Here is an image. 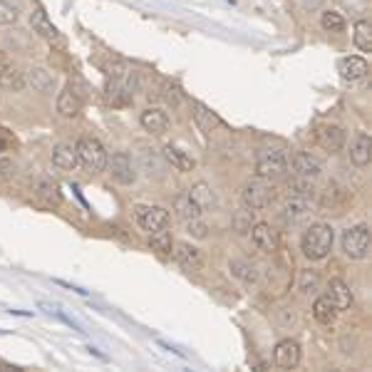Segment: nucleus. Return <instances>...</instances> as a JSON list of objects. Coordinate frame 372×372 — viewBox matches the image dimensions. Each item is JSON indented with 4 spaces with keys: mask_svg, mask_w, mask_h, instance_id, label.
Returning <instances> with one entry per match:
<instances>
[{
    "mask_svg": "<svg viewBox=\"0 0 372 372\" xmlns=\"http://www.w3.org/2000/svg\"><path fill=\"white\" fill-rule=\"evenodd\" d=\"M234 223H236V231H238V234H248V231H251V226H253V211H251V209L238 211V214H236V219H234Z\"/></svg>",
    "mask_w": 372,
    "mask_h": 372,
    "instance_id": "37",
    "label": "nucleus"
},
{
    "mask_svg": "<svg viewBox=\"0 0 372 372\" xmlns=\"http://www.w3.org/2000/svg\"><path fill=\"white\" fill-rule=\"evenodd\" d=\"M174 211H177L179 221H191V219H199L201 216V209L196 206L194 201H191L189 194H179L177 199H174Z\"/></svg>",
    "mask_w": 372,
    "mask_h": 372,
    "instance_id": "27",
    "label": "nucleus"
},
{
    "mask_svg": "<svg viewBox=\"0 0 372 372\" xmlns=\"http://www.w3.org/2000/svg\"><path fill=\"white\" fill-rule=\"evenodd\" d=\"M107 164H110V171L114 182L119 184H134L137 179V169H134V162L127 151H117V154H112V159L107 157Z\"/></svg>",
    "mask_w": 372,
    "mask_h": 372,
    "instance_id": "7",
    "label": "nucleus"
},
{
    "mask_svg": "<svg viewBox=\"0 0 372 372\" xmlns=\"http://www.w3.org/2000/svg\"><path fill=\"white\" fill-rule=\"evenodd\" d=\"M248 234L253 238V246L263 253H275L278 251V234H275L271 223H253Z\"/></svg>",
    "mask_w": 372,
    "mask_h": 372,
    "instance_id": "8",
    "label": "nucleus"
},
{
    "mask_svg": "<svg viewBox=\"0 0 372 372\" xmlns=\"http://www.w3.org/2000/svg\"><path fill=\"white\" fill-rule=\"evenodd\" d=\"M142 159H144V166H147V169H149V166H154V171H157V174L162 171V162H159V157L154 154V149H151V157H149V149H144Z\"/></svg>",
    "mask_w": 372,
    "mask_h": 372,
    "instance_id": "39",
    "label": "nucleus"
},
{
    "mask_svg": "<svg viewBox=\"0 0 372 372\" xmlns=\"http://www.w3.org/2000/svg\"><path fill=\"white\" fill-rule=\"evenodd\" d=\"M75 147H77L79 164H82L87 171H102L107 166V151L97 139L82 137Z\"/></svg>",
    "mask_w": 372,
    "mask_h": 372,
    "instance_id": "4",
    "label": "nucleus"
},
{
    "mask_svg": "<svg viewBox=\"0 0 372 372\" xmlns=\"http://www.w3.org/2000/svg\"><path fill=\"white\" fill-rule=\"evenodd\" d=\"M273 360L281 370H293V367H298V362H301V345L290 338L281 340V343L275 345Z\"/></svg>",
    "mask_w": 372,
    "mask_h": 372,
    "instance_id": "9",
    "label": "nucleus"
},
{
    "mask_svg": "<svg viewBox=\"0 0 372 372\" xmlns=\"http://www.w3.org/2000/svg\"><path fill=\"white\" fill-rule=\"evenodd\" d=\"M333 241H335V234L327 223H313V226L303 234V241H301L303 256L310 258V261H323V258L333 251Z\"/></svg>",
    "mask_w": 372,
    "mask_h": 372,
    "instance_id": "1",
    "label": "nucleus"
},
{
    "mask_svg": "<svg viewBox=\"0 0 372 372\" xmlns=\"http://www.w3.org/2000/svg\"><path fill=\"white\" fill-rule=\"evenodd\" d=\"M283 216H286V221L290 223H298V221H306L308 216H310V201L303 199V196H288L286 203H283Z\"/></svg>",
    "mask_w": 372,
    "mask_h": 372,
    "instance_id": "16",
    "label": "nucleus"
},
{
    "mask_svg": "<svg viewBox=\"0 0 372 372\" xmlns=\"http://www.w3.org/2000/svg\"><path fill=\"white\" fill-rule=\"evenodd\" d=\"M353 40H355V45H358V50L372 53V27L367 20H358V23H355Z\"/></svg>",
    "mask_w": 372,
    "mask_h": 372,
    "instance_id": "30",
    "label": "nucleus"
},
{
    "mask_svg": "<svg viewBox=\"0 0 372 372\" xmlns=\"http://www.w3.org/2000/svg\"><path fill=\"white\" fill-rule=\"evenodd\" d=\"M18 23V8L10 0H0V25H13Z\"/></svg>",
    "mask_w": 372,
    "mask_h": 372,
    "instance_id": "35",
    "label": "nucleus"
},
{
    "mask_svg": "<svg viewBox=\"0 0 372 372\" xmlns=\"http://www.w3.org/2000/svg\"><path fill=\"white\" fill-rule=\"evenodd\" d=\"M191 117H194L196 127L201 132H211L216 129V127H221V117H219L216 112H211L206 105H201V102H194V105H191Z\"/></svg>",
    "mask_w": 372,
    "mask_h": 372,
    "instance_id": "21",
    "label": "nucleus"
},
{
    "mask_svg": "<svg viewBox=\"0 0 372 372\" xmlns=\"http://www.w3.org/2000/svg\"><path fill=\"white\" fill-rule=\"evenodd\" d=\"M184 226H186V231H189L194 238H206V231H209L201 219H191V221H186Z\"/></svg>",
    "mask_w": 372,
    "mask_h": 372,
    "instance_id": "38",
    "label": "nucleus"
},
{
    "mask_svg": "<svg viewBox=\"0 0 372 372\" xmlns=\"http://www.w3.org/2000/svg\"><path fill=\"white\" fill-rule=\"evenodd\" d=\"M33 191L40 196V199H45V201H60V189H58V184L50 182V179H35L33 184Z\"/></svg>",
    "mask_w": 372,
    "mask_h": 372,
    "instance_id": "31",
    "label": "nucleus"
},
{
    "mask_svg": "<svg viewBox=\"0 0 372 372\" xmlns=\"http://www.w3.org/2000/svg\"><path fill=\"white\" fill-rule=\"evenodd\" d=\"M30 25H33V30L38 35H42V38H47V40H58V27L53 25V20L47 18L45 15V10H33V15H30Z\"/></svg>",
    "mask_w": 372,
    "mask_h": 372,
    "instance_id": "26",
    "label": "nucleus"
},
{
    "mask_svg": "<svg viewBox=\"0 0 372 372\" xmlns=\"http://www.w3.org/2000/svg\"><path fill=\"white\" fill-rule=\"evenodd\" d=\"M134 214H137L139 226L144 231H149V234H154L159 229H166V223H169V211L162 209V206H147V203H142V206L134 209Z\"/></svg>",
    "mask_w": 372,
    "mask_h": 372,
    "instance_id": "6",
    "label": "nucleus"
},
{
    "mask_svg": "<svg viewBox=\"0 0 372 372\" xmlns=\"http://www.w3.org/2000/svg\"><path fill=\"white\" fill-rule=\"evenodd\" d=\"M370 157H372V139L370 134L360 132L358 137L353 139V144H350V159H353L355 166H367Z\"/></svg>",
    "mask_w": 372,
    "mask_h": 372,
    "instance_id": "17",
    "label": "nucleus"
},
{
    "mask_svg": "<svg viewBox=\"0 0 372 372\" xmlns=\"http://www.w3.org/2000/svg\"><path fill=\"white\" fill-rule=\"evenodd\" d=\"M0 87L13 92L25 87V77H23V72L18 70V65H15L13 60L0 58Z\"/></svg>",
    "mask_w": 372,
    "mask_h": 372,
    "instance_id": "12",
    "label": "nucleus"
},
{
    "mask_svg": "<svg viewBox=\"0 0 372 372\" xmlns=\"http://www.w3.org/2000/svg\"><path fill=\"white\" fill-rule=\"evenodd\" d=\"M23 77H25V85L30 87L33 92H50L55 87V77L53 72H47L45 67H30V70L23 72Z\"/></svg>",
    "mask_w": 372,
    "mask_h": 372,
    "instance_id": "15",
    "label": "nucleus"
},
{
    "mask_svg": "<svg viewBox=\"0 0 372 372\" xmlns=\"http://www.w3.org/2000/svg\"><path fill=\"white\" fill-rule=\"evenodd\" d=\"M149 246L154 248V251H159V253H171V248H174V241H171V234L169 231H154L149 238Z\"/></svg>",
    "mask_w": 372,
    "mask_h": 372,
    "instance_id": "34",
    "label": "nucleus"
},
{
    "mask_svg": "<svg viewBox=\"0 0 372 372\" xmlns=\"http://www.w3.org/2000/svg\"><path fill=\"white\" fill-rule=\"evenodd\" d=\"M343 251L347 258L362 261L370 256V229L367 226H353L343 234Z\"/></svg>",
    "mask_w": 372,
    "mask_h": 372,
    "instance_id": "5",
    "label": "nucleus"
},
{
    "mask_svg": "<svg viewBox=\"0 0 372 372\" xmlns=\"http://www.w3.org/2000/svg\"><path fill=\"white\" fill-rule=\"evenodd\" d=\"M174 258H177V263L184 268V271H199V268L203 266V256L201 251L196 246H191V243L182 241V243H174Z\"/></svg>",
    "mask_w": 372,
    "mask_h": 372,
    "instance_id": "10",
    "label": "nucleus"
},
{
    "mask_svg": "<svg viewBox=\"0 0 372 372\" xmlns=\"http://www.w3.org/2000/svg\"><path fill=\"white\" fill-rule=\"evenodd\" d=\"M290 191H293V196H303V199H308V196H313V191H315L313 179L298 177L293 184H290Z\"/></svg>",
    "mask_w": 372,
    "mask_h": 372,
    "instance_id": "36",
    "label": "nucleus"
},
{
    "mask_svg": "<svg viewBox=\"0 0 372 372\" xmlns=\"http://www.w3.org/2000/svg\"><path fill=\"white\" fill-rule=\"evenodd\" d=\"M313 315L318 323H323V325H330L335 320V315H338V308L333 306V301L327 298V295H323V298H318V301L313 303Z\"/></svg>",
    "mask_w": 372,
    "mask_h": 372,
    "instance_id": "28",
    "label": "nucleus"
},
{
    "mask_svg": "<svg viewBox=\"0 0 372 372\" xmlns=\"http://www.w3.org/2000/svg\"><path fill=\"white\" fill-rule=\"evenodd\" d=\"M273 184L268 182L263 177H256L251 182L243 184V191H241V199H243V206L251 211H261L266 209L268 203L273 201Z\"/></svg>",
    "mask_w": 372,
    "mask_h": 372,
    "instance_id": "3",
    "label": "nucleus"
},
{
    "mask_svg": "<svg viewBox=\"0 0 372 372\" xmlns=\"http://www.w3.org/2000/svg\"><path fill=\"white\" fill-rule=\"evenodd\" d=\"M256 171L263 179H281L288 174V154L283 147H263L256 157Z\"/></svg>",
    "mask_w": 372,
    "mask_h": 372,
    "instance_id": "2",
    "label": "nucleus"
},
{
    "mask_svg": "<svg viewBox=\"0 0 372 372\" xmlns=\"http://www.w3.org/2000/svg\"><path fill=\"white\" fill-rule=\"evenodd\" d=\"M58 112L62 117H77L79 112H82V97H79V92H75L72 87L60 92L58 97Z\"/></svg>",
    "mask_w": 372,
    "mask_h": 372,
    "instance_id": "20",
    "label": "nucleus"
},
{
    "mask_svg": "<svg viewBox=\"0 0 372 372\" xmlns=\"http://www.w3.org/2000/svg\"><path fill=\"white\" fill-rule=\"evenodd\" d=\"M320 25H323L325 33H343L345 30V20H343L340 13H335V10H325V13L320 15Z\"/></svg>",
    "mask_w": 372,
    "mask_h": 372,
    "instance_id": "32",
    "label": "nucleus"
},
{
    "mask_svg": "<svg viewBox=\"0 0 372 372\" xmlns=\"http://www.w3.org/2000/svg\"><path fill=\"white\" fill-rule=\"evenodd\" d=\"M318 144L325 151H340L345 147V132L338 124H325L318 129Z\"/></svg>",
    "mask_w": 372,
    "mask_h": 372,
    "instance_id": "14",
    "label": "nucleus"
},
{
    "mask_svg": "<svg viewBox=\"0 0 372 372\" xmlns=\"http://www.w3.org/2000/svg\"><path fill=\"white\" fill-rule=\"evenodd\" d=\"M298 290L306 295L315 293V290H320V275L315 273V271H301V278H298Z\"/></svg>",
    "mask_w": 372,
    "mask_h": 372,
    "instance_id": "33",
    "label": "nucleus"
},
{
    "mask_svg": "<svg viewBox=\"0 0 372 372\" xmlns=\"http://www.w3.org/2000/svg\"><path fill=\"white\" fill-rule=\"evenodd\" d=\"M15 171V164L10 159H0V177H10Z\"/></svg>",
    "mask_w": 372,
    "mask_h": 372,
    "instance_id": "40",
    "label": "nucleus"
},
{
    "mask_svg": "<svg viewBox=\"0 0 372 372\" xmlns=\"http://www.w3.org/2000/svg\"><path fill=\"white\" fill-rule=\"evenodd\" d=\"M338 72H340V77L347 79V82H358V79L367 77L370 65H367V60L353 55V58H343V60H340V62H338Z\"/></svg>",
    "mask_w": 372,
    "mask_h": 372,
    "instance_id": "11",
    "label": "nucleus"
},
{
    "mask_svg": "<svg viewBox=\"0 0 372 372\" xmlns=\"http://www.w3.org/2000/svg\"><path fill=\"white\" fill-rule=\"evenodd\" d=\"M53 164L58 166V169L72 171L79 164L77 147H72V144H58V147L53 149Z\"/></svg>",
    "mask_w": 372,
    "mask_h": 372,
    "instance_id": "23",
    "label": "nucleus"
},
{
    "mask_svg": "<svg viewBox=\"0 0 372 372\" xmlns=\"http://www.w3.org/2000/svg\"><path fill=\"white\" fill-rule=\"evenodd\" d=\"M139 122H142V127L149 134H164L166 132V127H169V117L164 114L162 110H157V107H149V110L142 112V117H139Z\"/></svg>",
    "mask_w": 372,
    "mask_h": 372,
    "instance_id": "19",
    "label": "nucleus"
},
{
    "mask_svg": "<svg viewBox=\"0 0 372 372\" xmlns=\"http://www.w3.org/2000/svg\"><path fill=\"white\" fill-rule=\"evenodd\" d=\"M189 196H191V201H194L201 211L216 209V203H219L216 201V191L211 189V184H206V182H196L194 186H191Z\"/></svg>",
    "mask_w": 372,
    "mask_h": 372,
    "instance_id": "22",
    "label": "nucleus"
},
{
    "mask_svg": "<svg viewBox=\"0 0 372 372\" xmlns=\"http://www.w3.org/2000/svg\"><path fill=\"white\" fill-rule=\"evenodd\" d=\"M333 306L338 310H347V308L353 306V293H350V288H347L345 281H340V278H333L330 281V295H327Z\"/></svg>",
    "mask_w": 372,
    "mask_h": 372,
    "instance_id": "24",
    "label": "nucleus"
},
{
    "mask_svg": "<svg viewBox=\"0 0 372 372\" xmlns=\"http://www.w3.org/2000/svg\"><path fill=\"white\" fill-rule=\"evenodd\" d=\"M293 171H295V177L318 179L320 171H323V164L315 157H310V154H306V151H298L293 157Z\"/></svg>",
    "mask_w": 372,
    "mask_h": 372,
    "instance_id": "18",
    "label": "nucleus"
},
{
    "mask_svg": "<svg viewBox=\"0 0 372 372\" xmlns=\"http://www.w3.org/2000/svg\"><path fill=\"white\" fill-rule=\"evenodd\" d=\"M164 159H166V164H171L177 171H191L196 166V162L186 154V151H182L179 147H171V144L164 147Z\"/></svg>",
    "mask_w": 372,
    "mask_h": 372,
    "instance_id": "25",
    "label": "nucleus"
},
{
    "mask_svg": "<svg viewBox=\"0 0 372 372\" xmlns=\"http://www.w3.org/2000/svg\"><path fill=\"white\" fill-rule=\"evenodd\" d=\"M350 201V194H347L340 184H327L325 189L320 191V206L327 211H340L345 203Z\"/></svg>",
    "mask_w": 372,
    "mask_h": 372,
    "instance_id": "13",
    "label": "nucleus"
},
{
    "mask_svg": "<svg viewBox=\"0 0 372 372\" xmlns=\"http://www.w3.org/2000/svg\"><path fill=\"white\" fill-rule=\"evenodd\" d=\"M229 268H231V273H234L238 281L246 283V286H253V283L258 281V271H256V266L251 261H231Z\"/></svg>",
    "mask_w": 372,
    "mask_h": 372,
    "instance_id": "29",
    "label": "nucleus"
}]
</instances>
